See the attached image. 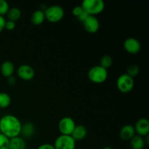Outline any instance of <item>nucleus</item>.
Returning a JSON list of instances; mask_svg holds the SVG:
<instances>
[{
	"label": "nucleus",
	"instance_id": "obj_22",
	"mask_svg": "<svg viewBox=\"0 0 149 149\" xmlns=\"http://www.w3.org/2000/svg\"><path fill=\"white\" fill-rule=\"evenodd\" d=\"M139 71V67L137 65H135V64H132V65H130L127 68V71L126 74L134 79V77H137L138 75Z\"/></svg>",
	"mask_w": 149,
	"mask_h": 149
},
{
	"label": "nucleus",
	"instance_id": "obj_2",
	"mask_svg": "<svg viewBox=\"0 0 149 149\" xmlns=\"http://www.w3.org/2000/svg\"><path fill=\"white\" fill-rule=\"evenodd\" d=\"M108 70L100 66V65H95L90 68L87 73V77L90 81L95 84H102L108 79Z\"/></svg>",
	"mask_w": 149,
	"mask_h": 149
},
{
	"label": "nucleus",
	"instance_id": "obj_21",
	"mask_svg": "<svg viewBox=\"0 0 149 149\" xmlns=\"http://www.w3.org/2000/svg\"><path fill=\"white\" fill-rule=\"evenodd\" d=\"M113 64V59L110 55H104L100 58V65L105 69L108 70Z\"/></svg>",
	"mask_w": 149,
	"mask_h": 149
},
{
	"label": "nucleus",
	"instance_id": "obj_5",
	"mask_svg": "<svg viewBox=\"0 0 149 149\" xmlns=\"http://www.w3.org/2000/svg\"><path fill=\"white\" fill-rule=\"evenodd\" d=\"M135 82L134 79L127 74H123L118 77L116 80L117 89L122 93H129L133 90Z\"/></svg>",
	"mask_w": 149,
	"mask_h": 149
},
{
	"label": "nucleus",
	"instance_id": "obj_18",
	"mask_svg": "<svg viewBox=\"0 0 149 149\" xmlns=\"http://www.w3.org/2000/svg\"><path fill=\"white\" fill-rule=\"evenodd\" d=\"M130 145L132 149H143L146 145L145 140L143 137L135 135L130 141Z\"/></svg>",
	"mask_w": 149,
	"mask_h": 149
},
{
	"label": "nucleus",
	"instance_id": "obj_16",
	"mask_svg": "<svg viewBox=\"0 0 149 149\" xmlns=\"http://www.w3.org/2000/svg\"><path fill=\"white\" fill-rule=\"evenodd\" d=\"M45 20V16L44 11L42 10H36L32 13L31 16V22L34 26H40Z\"/></svg>",
	"mask_w": 149,
	"mask_h": 149
},
{
	"label": "nucleus",
	"instance_id": "obj_20",
	"mask_svg": "<svg viewBox=\"0 0 149 149\" xmlns=\"http://www.w3.org/2000/svg\"><path fill=\"white\" fill-rule=\"evenodd\" d=\"M11 97L7 93L0 92V109H6L11 104Z\"/></svg>",
	"mask_w": 149,
	"mask_h": 149
},
{
	"label": "nucleus",
	"instance_id": "obj_28",
	"mask_svg": "<svg viewBox=\"0 0 149 149\" xmlns=\"http://www.w3.org/2000/svg\"><path fill=\"white\" fill-rule=\"evenodd\" d=\"M36 149H55L53 145L49 143H43L38 146Z\"/></svg>",
	"mask_w": 149,
	"mask_h": 149
},
{
	"label": "nucleus",
	"instance_id": "obj_12",
	"mask_svg": "<svg viewBox=\"0 0 149 149\" xmlns=\"http://www.w3.org/2000/svg\"><path fill=\"white\" fill-rule=\"evenodd\" d=\"M135 135V128L132 125H124L119 131V137L124 141H130Z\"/></svg>",
	"mask_w": 149,
	"mask_h": 149
},
{
	"label": "nucleus",
	"instance_id": "obj_27",
	"mask_svg": "<svg viewBox=\"0 0 149 149\" xmlns=\"http://www.w3.org/2000/svg\"><path fill=\"white\" fill-rule=\"evenodd\" d=\"M89 16H90V15H89L87 13H86V12L84 10V12H83V13H81L79 16H78V17H77V19H78V20H79L80 22L83 23V22H84V20H85L86 19L89 17Z\"/></svg>",
	"mask_w": 149,
	"mask_h": 149
},
{
	"label": "nucleus",
	"instance_id": "obj_13",
	"mask_svg": "<svg viewBox=\"0 0 149 149\" xmlns=\"http://www.w3.org/2000/svg\"><path fill=\"white\" fill-rule=\"evenodd\" d=\"M87 135V128L84 126V125H76L75 128H74V131H73L72 134L71 136L74 139V141H80L84 140L86 138Z\"/></svg>",
	"mask_w": 149,
	"mask_h": 149
},
{
	"label": "nucleus",
	"instance_id": "obj_29",
	"mask_svg": "<svg viewBox=\"0 0 149 149\" xmlns=\"http://www.w3.org/2000/svg\"><path fill=\"white\" fill-rule=\"evenodd\" d=\"M5 23H6V19L4 18V16L0 15V33H1V32L4 29Z\"/></svg>",
	"mask_w": 149,
	"mask_h": 149
},
{
	"label": "nucleus",
	"instance_id": "obj_4",
	"mask_svg": "<svg viewBox=\"0 0 149 149\" xmlns=\"http://www.w3.org/2000/svg\"><path fill=\"white\" fill-rule=\"evenodd\" d=\"M45 20H47L50 23H58L61 21L64 17L65 12L61 6L54 4L47 7L44 10Z\"/></svg>",
	"mask_w": 149,
	"mask_h": 149
},
{
	"label": "nucleus",
	"instance_id": "obj_26",
	"mask_svg": "<svg viewBox=\"0 0 149 149\" xmlns=\"http://www.w3.org/2000/svg\"><path fill=\"white\" fill-rule=\"evenodd\" d=\"M83 12H84V10H83L82 7H81V5L76 6L75 7H74V8H73L72 14L77 17L78 16H79L80 15L83 13Z\"/></svg>",
	"mask_w": 149,
	"mask_h": 149
},
{
	"label": "nucleus",
	"instance_id": "obj_31",
	"mask_svg": "<svg viewBox=\"0 0 149 149\" xmlns=\"http://www.w3.org/2000/svg\"><path fill=\"white\" fill-rule=\"evenodd\" d=\"M0 134H1V132H0Z\"/></svg>",
	"mask_w": 149,
	"mask_h": 149
},
{
	"label": "nucleus",
	"instance_id": "obj_8",
	"mask_svg": "<svg viewBox=\"0 0 149 149\" xmlns=\"http://www.w3.org/2000/svg\"><path fill=\"white\" fill-rule=\"evenodd\" d=\"M17 75L24 81H30L35 76V71L29 64H22L17 68Z\"/></svg>",
	"mask_w": 149,
	"mask_h": 149
},
{
	"label": "nucleus",
	"instance_id": "obj_25",
	"mask_svg": "<svg viewBox=\"0 0 149 149\" xmlns=\"http://www.w3.org/2000/svg\"><path fill=\"white\" fill-rule=\"evenodd\" d=\"M15 27H16L15 22L12 21V20H6L4 29H6L8 31H13L15 29Z\"/></svg>",
	"mask_w": 149,
	"mask_h": 149
},
{
	"label": "nucleus",
	"instance_id": "obj_7",
	"mask_svg": "<svg viewBox=\"0 0 149 149\" xmlns=\"http://www.w3.org/2000/svg\"><path fill=\"white\" fill-rule=\"evenodd\" d=\"M75 121L70 116H65L59 121L58 130L61 135H71L76 127Z\"/></svg>",
	"mask_w": 149,
	"mask_h": 149
},
{
	"label": "nucleus",
	"instance_id": "obj_11",
	"mask_svg": "<svg viewBox=\"0 0 149 149\" xmlns=\"http://www.w3.org/2000/svg\"><path fill=\"white\" fill-rule=\"evenodd\" d=\"M82 23L84 29L88 33H95L100 29V22L95 16L90 15Z\"/></svg>",
	"mask_w": 149,
	"mask_h": 149
},
{
	"label": "nucleus",
	"instance_id": "obj_15",
	"mask_svg": "<svg viewBox=\"0 0 149 149\" xmlns=\"http://www.w3.org/2000/svg\"><path fill=\"white\" fill-rule=\"evenodd\" d=\"M35 132H36V127L32 122H27L23 125L22 124L21 131H20V135H22V136L26 138H30L34 135Z\"/></svg>",
	"mask_w": 149,
	"mask_h": 149
},
{
	"label": "nucleus",
	"instance_id": "obj_10",
	"mask_svg": "<svg viewBox=\"0 0 149 149\" xmlns=\"http://www.w3.org/2000/svg\"><path fill=\"white\" fill-rule=\"evenodd\" d=\"M134 128L136 135L145 138L149 134V121L146 118H141L136 122Z\"/></svg>",
	"mask_w": 149,
	"mask_h": 149
},
{
	"label": "nucleus",
	"instance_id": "obj_19",
	"mask_svg": "<svg viewBox=\"0 0 149 149\" xmlns=\"http://www.w3.org/2000/svg\"><path fill=\"white\" fill-rule=\"evenodd\" d=\"M21 11L17 7H11L10 10H8L7 13V18L9 20H12V21L16 22L21 17Z\"/></svg>",
	"mask_w": 149,
	"mask_h": 149
},
{
	"label": "nucleus",
	"instance_id": "obj_3",
	"mask_svg": "<svg viewBox=\"0 0 149 149\" xmlns=\"http://www.w3.org/2000/svg\"><path fill=\"white\" fill-rule=\"evenodd\" d=\"M81 6L90 15L95 16L103 13L105 9V2L103 0H84Z\"/></svg>",
	"mask_w": 149,
	"mask_h": 149
},
{
	"label": "nucleus",
	"instance_id": "obj_6",
	"mask_svg": "<svg viewBox=\"0 0 149 149\" xmlns=\"http://www.w3.org/2000/svg\"><path fill=\"white\" fill-rule=\"evenodd\" d=\"M76 143L71 135H61L56 138L53 146L55 149H75Z\"/></svg>",
	"mask_w": 149,
	"mask_h": 149
},
{
	"label": "nucleus",
	"instance_id": "obj_17",
	"mask_svg": "<svg viewBox=\"0 0 149 149\" xmlns=\"http://www.w3.org/2000/svg\"><path fill=\"white\" fill-rule=\"evenodd\" d=\"M26 141L22 137L17 136L10 139V149H26Z\"/></svg>",
	"mask_w": 149,
	"mask_h": 149
},
{
	"label": "nucleus",
	"instance_id": "obj_30",
	"mask_svg": "<svg viewBox=\"0 0 149 149\" xmlns=\"http://www.w3.org/2000/svg\"><path fill=\"white\" fill-rule=\"evenodd\" d=\"M7 83H8L9 85L10 86H14L16 84V79L14 76H12V77L7 78Z\"/></svg>",
	"mask_w": 149,
	"mask_h": 149
},
{
	"label": "nucleus",
	"instance_id": "obj_23",
	"mask_svg": "<svg viewBox=\"0 0 149 149\" xmlns=\"http://www.w3.org/2000/svg\"><path fill=\"white\" fill-rule=\"evenodd\" d=\"M0 149H10V139L1 133L0 134Z\"/></svg>",
	"mask_w": 149,
	"mask_h": 149
},
{
	"label": "nucleus",
	"instance_id": "obj_24",
	"mask_svg": "<svg viewBox=\"0 0 149 149\" xmlns=\"http://www.w3.org/2000/svg\"><path fill=\"white\" fill-rule=\"evenodd\" d=\"M10 10V5L6 0H0V15L4 16L7 15Z\"/></svg>",
	"mask_w": 149,
	"mask_h": 149
},
{
	"label": "nucleus",
	"instance_id": "obj_9",
	"mask_svg": "<svg viewBox=\"0 0 149 149\" xmlns=\"http://www.w3.org/2000/svg\"><path fill=\"white\" fill-rule=\"evenodd\" d=\"M124 48L130 54L135 55L141 51V45L139 41L133 37H130L124 42Z\"/></svg>",
	"mask_w": 149,
	"mask_h": 149
},
{
	"label": "nucleus",
	"instance_id": "obj_1",
	"mask_svg": "<svg viewBox=\"0 0 149 149\" xmlns=\"http://www.w3.org/2000/svg\"><path fill=\"white\" fill-rule=\"evenodd\" d=\"M21 127L22 123L15 115L6 114L0 119V132L9 139L20 136Z\"/></svg>",
	"mask_w": 149,
	"mask_h": 149
},
{
	"label": "nucleus",
	"instance_id": "obj_14",
	"mask_svg": "<svg viewBox=\"0 0 149 149\" xmlns=\"http://www.w3.org/2000/svg\"><path fill=\"white\" fill-rule=\"evenodd\" d=\"M0 71H1V74L5 78H9V77L13 76L15 72V65L13 62L10 61H6L1 63V67H0Z\"/></svg>",
	"mask_w": 149,
	"mask_h": 149
}]
</instances>
